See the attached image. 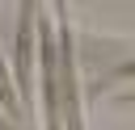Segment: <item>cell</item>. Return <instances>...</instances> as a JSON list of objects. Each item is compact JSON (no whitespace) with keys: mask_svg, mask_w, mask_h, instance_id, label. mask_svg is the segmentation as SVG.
<instances>
[{"mask_svg":"<svg viewBox=\"0 0 135 130\" xmlns=\"http://www.w3.org/2000/svg\"><path fill=\"white\" fill-rule=\"evenodd\" d=\"M55 63L63 67V75H59L55 84H59V101H63L68 130H84V122H80V101H76V50H72V25H68V21H63V29H59ZM63 117H59V122H63Z\"/></svg>","mask_w":135,"mask_h":130,"instance_id":"1","label":"cell"},{"mask_svg":"<svg viewBox=\"0 0 135 130\" xmlns=\"http://www.w3.org/2000/svg\"><path fill=\"white\" fill-rule=\"evenodd\" d=\"M42 29V80H46V130H59V84H55V42H51V29L46 21H38Z\"/></svg>","mask_w":135,"mask_h":130,"instance_id":"2","label":"cell"},{"mask_svg":"<svg viewBox=\"0 0 135 130\" xmlns=\"http://www.w3.org/2000/svg\"><path fill=\"white\" fill-rule=\"evenodd\" d=\"M34 4H21V29H17V92L30 101V25H34Z\"/></svg>","mask_w":135,"mask_h":130,"instance_id":"3","label":"cell"},{"mask_svg":"<svg viewBox=\"0 0 135 130\" xmlns=\"http://www.w3.org/2000/svg\"><path fill=\"white\" fill-rule=\"evenodd\" d=\"M0 101H4L8 117H21V105H17V96H13V84H8V71H4V59H0Z\"/></svg>","mask_w":135,"mask_h":130,"instance_id":"4","label":"cell"},{"mask_svg":"<svg viewBox=\"0 0 135 130\" xmlns=\"http://www.w3.org/2000/svg\"><path fill=\"white\" fill-rule=\"evenodd\" d=\"M0 130H17V126H13V122H8V117H0Z\"/></svg>","mask_w":135,"mask_h":130,"instance_id":"5","label":"cell"}]
</instances>
